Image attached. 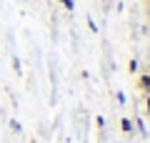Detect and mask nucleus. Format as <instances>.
<instances>
[{
	"instance_id": "obj_1",
	"label": "nucleus",
	"mask_w": 150,
	"mask_h": 143,
	"mask_svg": "<svg viewBox=\"0 0 150 143\" xmlns=\"http://www.w3.org/2000/svg\"><path fill=\"white\" fill-rule=\"evenodd\" d=\"M138 88L143 90L145 95L150 93V73H140V75H138Z\"/></svg>"
},
{
	"instance_id": "obj_2",
	"label": "nucleus",
	"mask_w": 150,
	"mask_h": 143,
	"mask_svg": "<svg viewBox=\"0 0 150 143\" xmlns=\"http://www.w3.org/2000/svg\"><path fill=\"white\" fill-rule=\"evenodd\" d=\"M120 131H123V133H133L135 131V126H133V121H130V118H120Z\"/></svg>"
},
{
	"instance_id": "obj_3",
	"label": "nucleus",
	"mask_w": 150,
	"mask_h": 143,
	"mask_svg": "<svg viewBox=\"0 0 150 143\" xmlns=\"http://www.w3.org/2000/svg\"><path fill=\"white\" fill-rule=\"evenodd\" d=\"M133 126L138 128V131L143 133V136H148V128H145V123H143V118H135V121H133Z\"/></svg>"
},
{
	"instance_id": "obj_4",
	"label": "nucleus",
	"mask_w": 150,
	"mask_h": 143,
	"mask_svg": "<svg viewBox=\"0 0 150 143\" xmlns=\"http://www.w3.org/2000/svg\"><path fill=\"white\" fill-rule=\"evenodd\" d=\"M60 3H63L65 10H73V8H75V5H73V0H60Z\"/></svg>"
},
{
	"instance_id": "obj_5",
	"label": "nucleus",
	"mask_w": 150,
	"mask_h": 143,
	"mask_svg": "<svg viewBox=\"0 0 150 143\" xmlns=\"http://www.w3.org/2000/svg\"><path fill=\"white\" fill-rule=\"evenodd\" d=\"M130 73H138V60H135V58L130 60Z\"/></svg>"
},
{
	"instance_id": "obj_6",
	"label": "nucleus",
	"mask_w": 150,
	"mask_h": 143,
	"mask_svg": "<svg viewBox=\"0 0 150 143\" xmlns=\"http://www.w3.org/2000/svg\"><path fill=\"white\" fill-rule=\"evenodd\" d=\"M145 111H148V118H150V93L145 95Z\"/></svg>"
},
{
	"instance_id": "obj_7",
	"label": "nucleus",
	"mask_w": 150,
	"mask_h": 143,
	"mask_svg": "<svg viewBox=\"0 0 150 143\" xmlns=\"http://www.w3.org/2000/svg\"><path fill=\"white\" fill-rule=\"evenodd\" d=\"M30 143H38V141H30Z\"/></svg>"
}]
</instances>
